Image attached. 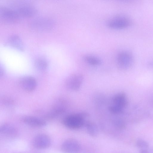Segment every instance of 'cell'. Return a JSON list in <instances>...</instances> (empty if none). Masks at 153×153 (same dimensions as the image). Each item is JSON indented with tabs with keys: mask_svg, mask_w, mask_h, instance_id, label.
Listing matches in <instances>:
<instances>
[{
	"mask_svg": "<svg viewBox=\"0 0 153 153\" xmlns=\"http://www.w3.org/2000/svg\"><path fill=\"white\" fill-rule=\"evenodd\" d=\"M62 150L65 152L76 153L81 150L79 143L74 139H68L63 142L61 145Z\"/></svg>",
	"mask_w": 153,
	"mask_h": 153,
	"instance_id": "cell-9",
	"label": "cell"
},
{
	"mask_svg": "<svg viewBox=\"0 0 153 153\" xmlns=\"http://www.w3.org/2000/svg\"><path fill=\"white\" fill-rule=\"evenodd\" d=\"M21 17L17 10L4 7L0 8V18L3 22L9 24L15 23L19 22Z\"/></svg>",
	"mask_w": 153,
	"mask_h": 153,
	"instance_id": "cell-5",
	"label": "cell"
},
{
	"mask_svg": "<svg viewBox=\"0 0 153 153\" xmlns=\"http://www.w3.org/2000/svg\"><path fill=\"white\" fill-rule=\"evenodd\" d=\"M21 17L30 18L35 16L37 13L35 8L29 6H23L19 7L17 10Z\"/></svg>",
	"mask_w": 153,
	"mask_h": 153,
	"instance_id": "cell-14",
	"label": "cell"
},
{
	"mask_svg": "<svg viewBox=\"0 0 153 153\" xmlns=\"http://www.w3.org/2000/svg\"><path fill=\"white\" fill-rule=\"evenodd\" d=\"M9 44L13 47L21 51H24V48L23 43L17 35H14L11 36L8 40Z\"/></svg>",
	"mask_w": 153,
	"mask_h": 153,
	"instance_id": "cell-15",
	"label": "cell"
},
{
	"mask_svg": "<svg viewBox=\"0 0 153 153\" xmlns=\"http://www.w3.org/2000/svg\"><path fill=\"white\" fill-rule=\"evenodd\" d=\"M22 120L27 125L35 127H42L45 126L46 125L45 121L33 116H25L22 118Z\"/></svg>",
	"mask_w": 153,
	"mask_h": 153,
	"instance_id": "cell-11",
	"label": "cell"
},
{
	"mask_svg": "<svg viewBox=\"0 0 153 153\" xmlns=\"http://www.w3.org/2000/svg\"><path fill=\"white\" fill-rule=\"evenodd\" d=\"M83 59L86 63L91 65L97 66L102 64V61L100 59L92 56H85L84 57Z\"/></svg>",
	"mask_w": 153,
	"mask_h": 153,
	"instance_id": "cell-17",
	"label": "cell"
},
{
	"mask_svg": "<svg viewBox=\"0 0 153 153\" xmlns=\"http://www.w3.org/2000/svg\"><path fill=\"white\" fill-rule=\"evenodd\" d=\"M29 26L30 28L34 31L46 32L51 30L54 27L55 22L50 18L40 17L32 21Z\"/></svg>",
	"mask_w": 153,
	"mask_h": 153,
	"instance_id": "cell-2",
	"label": "cell"
},
{
	"mask_svg": "<svg viewBox=\"0 0 153 153\" xmlns=\"http://www.w3.org/2000/svg\"><path fill=\"white\" fill-rule=\"evenodd\" d=\"M131 24V21L127 17L123 15L114 16L106 22L107 27L113 30H121L127 28Z\"/></svg>",
	"mask_w": 153,
	"mask_h": 153,
	"instance_id": "cell-4",
	"label": "cell"
},
{
	"mask_svg": "<svg viewBox=\"0 0 153 153\" xmlns=\"http://www.w3.org/2000/svg\"><path fill=\"white\" fill-rule=\"evenodd\" d=\"M84 79L83 75L79 73L70 74L66 78L65 85L66 88L73 91H77L81 87Z\"/></svg>",
	"mask_w": 153,
	"mask_h": 153,
	"instance_id": "cell-6",
	"label": "cell"
},
{
	"mask_svg": "<svg viewBox=\"0 0 153 153\" xmlns=\"http://www.w3.org/2000/svg\"><path fill=\"white\" fill-rule=\"evenodd\" d=\"M136 145L138 147L142 149V150L147 149V148L149 146L146 141L142 140H137L136 142Z\"/></svg>",
	"mask_w": 153,
	"mask_h": 153,
	"instance_id": "cell-20",
	"label": "cell"
},
{
	"mask_svg": "<svg viewBox=\"0 0 153 153\" xmlns=\"http://www.w3.org/2000/svg\"><path fill=\"white\" fill-rule=\"evenodd\" d=\"M0 132L3 135L9 138H14L17 135L18 133L16 128L9 123H4L1 125Z\"/></svg>",
	"mask_w": 153,
	"mask_h": 153,
	"instance_id": "cell-12",
	"label": "cell"
},
{
	"mask_svg": "<svg viewBox=\"0 0 153 153\" xmlns=\"http://www.w3.org/2000/svg\"><path fill=\"white\" fill-rule=\"evenodd\" d=\"M35 66L37 70L43 71L47 69L48 64L47 61L44 59L39 58L35 61Z\"/></svg>",
	"mask_w": 153,
	"mask_h": 153,
	"instance_id": "cell-18",
	"label": "cell"
},
{
	"mask_svg": "<svg viewBox=\"0 0 153 153\" xmlns=\"http://www.w3.org/2000/svg\"><path fill=\"white\" fill-rule=\"evenodd\" d=\"M113 124L115 127L119 129L123 128L124 126L123 122L118 119L114 120L113 121Z\"/></svg>",
	"mask_w": 153,
	"mask_h": 153,
	"instance_id": "cell-21",
	"label": "cell"
},
{
	"mask_svg": "<svg viewBox=\"0 0 153 153\" xmlns=\"http://www.w3.org/2000/svg\"><path fill=\"white\" fill-rule=\"evenodd\" d=\"M112 104L108 107L109 112L113 114L121 113L127 103L126 96L123 93L120 92L114 95L111 99Z\"/></svg>",
	"mask_w": 153,
	"mask_h": 153,
	"instance_id": "cell-3",
	"label": "cell"
},
{
	"mask_svg": "<svg viewBox=\"0 0 153 153\" xmlns=\"http://www.w3.org/2000/svg\"><path fill=\"white\" fill-rule=\"evenodd\" d=\"M19 85L25 91L31 92L36 88L37 83L36 79L30 76H25L22 77L19 81Z\"/></svg>",
	"mask_w": 153,
	"mask_h": 153,
	"instance_id": "cell-10",
	"label": "cell"
},
{
	"mask_svg": "<svg viewBox=\"0 0 153 153\" xmlns=\"http://www.w3.org/2000/svg\"><path fill=\"white\" fill-rule=\"evenodd\" d=\"M2 103L5 106L10 107L12 106L14 104L13 100L8 97H4L2 99Z\"/></svg>",
	"mask_w": 153,
	"mask_h": 153,
	"instance_id": "cell-19",
	"label": "cell"
},
{
	"mask_svg": "<svg viewBox=\"0 0 153 153\" xmlns=\"http://www.w3.org/2000/svg\"><path fill=\"white\" fill-rule=\"evenodd\" d=\"M66 111L65 106L62 104H58L54 106L45 115V117L52 119L64 114Z\"/></svg>",
	"mask_w": 153,
	"mask_h": 153,
	"instance_id": "cell-13",
	"label": "cell"
},
{
	"mask_svg": "<svg viewBox=\"0 0 153 153\" xmlns=\"http://www.w3.org/2000/svg\"><path fill=\"white\" fill-rule=\"evenodd\" d=\"M88 115L87 113L83 112L68 114L63 118L62 123L68 128L77 129L85 125Z\"/></svg>",
	"mask_w": 153,
	"mask_h": 153,
	"instance_id": "cell-1",
	"label": "cell"
},
{
	"mask_svg": "<svg viewBox=\"0 0 153 153\" xmlns=\"http://www.w3.org/2000/svg\"><path fill=\"white\" fill-rule=\"evenodd\" d=\"M51 140L47 135L40 134L35 136L33 138L32 144L35 148L38 149H45L51 145Z\"/></svg>",
	"mask_w": 153,
	"mask_h": 153,
	"instance_id": "cell-8",
	"label": "cell"
},
{
	"mask_svg": "<svg viewBox=\"0 0 153 153\" xmlns=\"http://www.w3.org/2000/svg\"><path fill=\"white\" fill-rule=\"evenodd\" d=\"M88 134L92 137H96L98 134V130L96 124L91 121H86L85 125Z\"/></svg>",
	"mask_w": 153,
	"mask_h": 153,
	"instance_id": "cell-16",
	"label": "cell"
},
{
	"mask_svg": "<svg viewBox=\"0 0 153 153\" xmlns=\"http://www.w3.org/2000/svg\"><path fill=\"white\" fill-rule=\"evenodd\" d=\"M133 61L132 55L128 52L122 51L117 55V65L120 70H125L129 69L132 65Z\"/></svg>",
	"mask_w": 153,
	"mask_h": 153,
	"instance_id": "cell-7",
	"label": "cell"
}]
</instances>
